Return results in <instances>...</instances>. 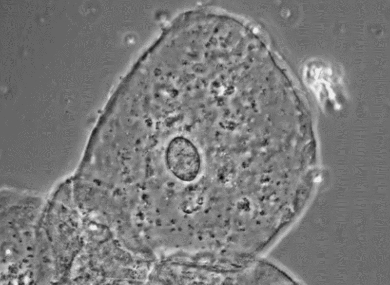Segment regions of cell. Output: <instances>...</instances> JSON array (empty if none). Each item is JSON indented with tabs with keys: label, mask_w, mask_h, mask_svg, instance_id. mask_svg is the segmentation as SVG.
Wrapping results in <instances>:
<instances>
[{
	"label": "cell",
	"mask_w": 390,
	"mask_h": 285,
	"mask_svg": "<svg viewBox=\"0 0 390 285\" xmlns=\"http://www.w3.org/2000/svg\"><path fill=\"white\" fill-rule=\"evenodd\" d=\"M165 158L168 169L179 180L191 182L198 175L201 166L199 154L188 139L178 136L172 139L167 146Z\"/></svg>",
	"instance_id": "obj_1"
}]
</instances>
